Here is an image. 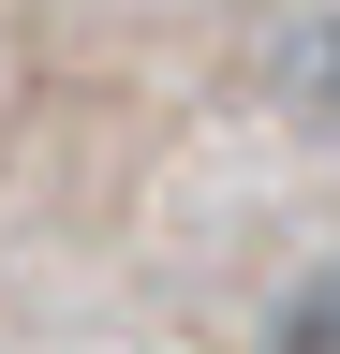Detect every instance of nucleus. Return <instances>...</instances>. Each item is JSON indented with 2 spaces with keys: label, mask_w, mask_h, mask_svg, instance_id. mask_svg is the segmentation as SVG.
<instances>
[{
  "label": "nucleus",
  "mask_w": 340,
  "mask_h": 354,
  "mask_svg": "<svg viewBox=\"0 0 340 354\" xmlns=\"http://www.w3.org/2000/svg\"><path fill=\"white\" fill-rule=\"evenodd\" d=\"M267 354H340V266L281 295V325H267Z\"/></svg>",
  "instance_id": "1"
}]
</instances>
